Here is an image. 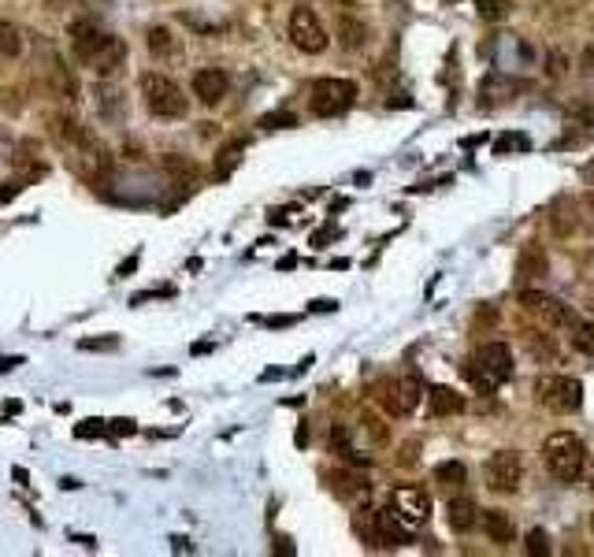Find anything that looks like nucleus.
<instances>
[{
	"mask_svg": "<svg viewBox=\"0 0 594 557\" xmlns=\"http://www.w3.org/2000/svg\"><path fill=\"white\" fill-rule=\"evenodd\" d=\"M535 401L557 416H572L583 409V383L572 375H539L535 379Z\"/></svg>",
	"mask_w": 594,
	"mask_h": 557,
	"instance_id": "5",
	"label": "nucleus"
},
{
	"mask_svg": "<svg viewBox=\"0 0 594 557\" xmlns=\"http://www.w3.org/2000/svg\"><path fill=\"white\" fill-rule=\"evenodd\" d=\"M520 308L542 327H568V320H572L568 308L557 298H550V293H542V290H524L520 293Z\"/></svg>",
	"mask_w": 594,
	"mask_h": 557,
	"instance_id": "9",
	"label": "nucleus"
},
{
	"mask_svg": "<svg viewBox=\"0 0 594 557\" xmlns=\"http://www.w3.org/2000/svg\"><path fill=\"white\" fill-rule=\"evenodd\" d=\"M268 323H271V327H290V323H293V316H279V320H268Z\"/></svg>",
	"mask_w": 594,
	"mask_h": 557,
	"instance_id": "39",
	"label": "nucleus"
},
{
	"mask_svg": "<svg viewBox=\"0 0 594 557\" xmlns=\"http://www.w3.org/2000/svg\"><path fill=\"white\" fill-rule=\"evenodd\" d=\"M587 205H590V212H594V193H590V201H587Z\"/></svg>",
	"mask_w": 594,
	"mask_h": 557,
	"instance_id": "41",
	"label": "nucleus"
},
{
	"mask_svg": "<svg viewBox=\"0 0 594 557\" xmlns=\"http://www.w3.org/2000/svg\"><path fill=\"white\" fill-rule=\"evenodd\" d=\"M357 82L353 78H335V75H327V78H316L312 82V90H308V108H312V116H320V119H335L342 116V112H350L357 104Z\"/></svg>",
	"mask_w": 594,
	"mask_h": 557,
	"instance_id": "3",
	"label": "nucleus"
},
{
	"mask_svg": "<svg viewBox=\"0 0 594 557\" xmlns=\"http://www.w3.org/2000/svg\"><path fill=\"white\" fill-rule=\"evenodd\" d=\"M327 480H331L335 498L350 502V505L368 502V494H372V483H368V476H364V472H360V468H335Z\"/></svg>",
	"mask_w": 594,
	"mask_h": 557,
	"instance_id": "11",
	"label": "nucleus"
},
{
	"mask_svg": "<svg viewBox=\"0 0 594 557\" xmlns=\"http://www.w3.org/2000/svg\"><path fill=\"white\" fill-rule=\"evenodd\" d=\"M446 520H450V528L457 535H465L480 524V505H475V498H468V494H457V498H450V505H446Z\"/></svg>",
	"mask_w": 594,
	"mask_h": 557,
	"instance_id": "16",
	"label": "nucleus"
},
{
	"mask_svg": "<svg viewBox=\"0 0 594 557\" xmlns=\"http://www.w3.org/2000/svg\"><path fill=\"white\" fill-rule=\"evenodd\" d=\"M327 238H331V231H316V234H312V245H316V249H323Z\"/></svg>",
	"mask_w": 594,
	"mask_h": 557,
	"instance_id": "37",
	"label": "nucleus"
},
{
	"mask_svg": "<svg viewBox=\"0 0 594 557\" xmlns=\"http://www.w3.org/2000/svg\"><path fill=\"white\" fill-rule=\"evenodd\" d=\"M115 431H123V435H134V420H115Z\"/></svg>",
	"mask_w": 594,
	"mask_h": 557,
	"instance_id": "36",
	"label": "nucleus"
},
{
	"mask_svg": "<svg viewBox=\"0 0 594 557\" xmlns=\"http://www.w3.org/2000/svg\"><path fill=\"white\" fill-rule=\"evenodd\" d=\"M260 126H268V130H275V126H297V116H290V112H275V116H264Z\"/></svg>",
	"mask_w": 594,
	"mask_h": 557,
	"instance_id": "31",
	"label": "nucleus"
},
{
	"mask_svg": "<svg viewBox=\"0 0 594 557\" xmlns=\"http://www.w3.org/2000/svg\"><path fill=\"white\" fill-rule=\"evenodd\" d=\"M590 531H594V517H590Z\"/></svg>",
	"mask_w": 594,
	"mask_h": 557,
	"instance_id": "42",
	"label": "nucleus"
},
{
	"mask_svg": "<svg viewBox=\"0 0 594 557\" xmlns=\"http://www.w3.org/2000/svg\"><path fill=\"white\" fill-rule=\"evenodd\" d=\"M435 483H442L446 490H465V483H468L465 461H442V465L435 468Z\"/></svg>",
	"mask_w": 594,
	"mask_h": 557,
	"instance_id": "24",
	"label": "nucleus"
},
{
	"mask_svg": "<svg viewBox=\"0 0 594 557\" xmlns=\"http://www.w3.org/2000/svg\"><path fill=\"white\" fill-rule=\"evenodd\" d=\"M375 543H383V546H405V543H412V528L401 517H394L390 505L375 509Z\"/></svg>",
	"mask_w": 594,
	"mask_h": 557,
	"instance_id": "13",
	"label": "nucleus"
},
{
	"mask_svg": "<svg viewBox=\"0 0 594 557\" xmlns=\"http://www.w3.org/2000/svg\"><path fill=\"white\" fill-rule=\"evenodd\" d=\"M446 4H450V0H446Z\"/></svg>",
	"mask_w": 594,
	"mask_h": 557,
	"instance_id": "43",
	"label": "nucleus"
},
{
	"mask_svg": "<svg viewBox=\"0 0 594 557\" xmlns=\"http://www.w3.org/2000/svg\"><path fill=\"white\" fill-rule=\"evenodd\" d=\"M480 524H483V535L490 539L494 546H509L513 543V520H509V513H502V509H483L480 513Z\"/></svg>",
	"mask_w": 594,
	"mask_h": 557,
	"instance_id": "19",
	"label": "nucleus"
},
{
	"mask_svg": "<svg viewBox=\"0 0 594 557\" xmlns=\"http://www.w3.org/2000/svg\"><path fill=\"white\" fill-rule=\"evenodd\" d=\"M230 90V75L223 67H201L193 75V97L201 104H220Z\"/></svg>",
	"mask_w": 594,
	"mask_h": 557,
	"instance_id": "12",
	"label": "nucleus"
},
{
	"mask_svg": "<svg viewBox=\"0 0 594 557\" xmlns=\"http://www.w3.org/2000/svg\"><path fill=\"white\" fill-rule=\"evenodd\" d=\"M293 442H297V446H308V423H301V428H297V435H293Z\"/></svg>",
	"mask_w": 594,
	"mask_h": 557,
	"instance_id": "34",
	"label": "nucleus"
},
{
	"mask_svg": "<svg viewBox=\"0 0 594 557\" xmlns=\"http://www.w3.org/2000/svg\"><path fill=\"white\" fill-rule=\"evenodd\" d=\"M550 271V260H546V249L535 242H527L520 245V253H517V278H542Z\"/></svg>",
	"mask_w": 594,
	"mask_h": 557,
	"instance_id": "17",
	"label": "nucleus"
},
{
	"mask_svg": "<svg viewBox=\"0 0 594 557\" xmlns=\"http://www.w3.org/2000/svg\"><path fill=\"white\" fill-rule=\"evenodd\" d=\"M290 41H293V48H301V53H308V56H320L327 45H331V38H327V26L320 23V15H316V8H308V4H297L293 11H290Z\"/></svg>",
	"mask_w": 594,
	"mask_h": 557,
	"instance_id": "7",
	"label": "nucleus"
},
{
	"mask_svg": "<svg viewBox=\"0 0 594 557\" xmlns=\"http://www.w3.org/2000/svg\"><path fill=\"white\" fill-rule=\"evenodd\" d=\"M82 350H115L119 346V338H86V342H78Z\"/></svg>",
	"mask_w": 594,
	"mask_h": 557,
	"instance_id": "32",
	"label": "nucleus"
},
{
	"mask_svg": "<svg viewBox=\"0 0 594 557\" xmlns=\"http://www.w3.org/2000/svg\"><path fill=\"white\" fill-rule=\"evenodd\" d=\"M524 550L531 553V557H546V553H550V539H546V531H542V528H531V531H527Z\"/></svg>",
	"mask_w": 594,
	"mask_h": 557,
	"instance_id": "30",
	"label": "nucleus"
},
{
	"mask_svg": "<svg viewBox=\"0 0 594 557\" xmlns=\"http://www.w3.org/2000/svg\"><path fill=\"white\" fill-rule=\"evenodd\" d=\"M387 505L394 509V517H401V520L409 524L412 531L423 528V524L431 520V494H427L423 487H412V483L394 487L390 498H387Z\"/></svg>",
	"mask_w": 594,
	"mask_h": 557,
	"instance_id": "8",
	"label": "nucleus"
},
{
	"mask_svg": "<svg viewBox=\"0 0 594 557\" xmlns=\"http://www.w3.org/2000/svg\"><path fill=\"white\" fill-rule=\"evenodd\" d=\"M465 372H468V379L475 383V390L494 394L502 383L513 379V350H509L505 342H487V346L475 350L472 364Z\"/></svg>",
	"mask_w": 594,
	"mask_h": 557,
	"instance_id": "2",
	"label": "nucleus"
},
{
	"mask_svg": "<svg viewBox=\"0 0 594 557\" xmlns=\"http://www.w3.org/2000/svg\"><path fill=\"white\" fill-rule=\"evenodd\" d=\"M145 45H148V53L160 56V60H168V56H175V53H178V38L171 34L168 26H148Z\"/></svg>",
	"mask_w": 594,
	"mask_h": 557,
	"instance_id": "22",
	"label": "nucleus"
},
{
	"mask_svg": "<svg viewBox=\"0 0 594 557\" xmlns=\"http://www.w3.org/2000/svg\"><path fill=\"white\" fill-rule=\"evenodd\" d=\"M48 126H53V138H56L60 145H68V149H75V153L93 138L90 130L82 126L78 119H71V116H53V123H48Z\"/></svg>",
	"mask_w": 594,
	"mask_h": 557,
	"instance_id": "20",
	"label": "nucleus"
},
{
	"mask_svg": "<svg viewBox=\"0 0 594 557\" xmlns=\"http://www.w3.org/2000/svg\"><path fill=\"white\" fill-rule=\"evenodd\" d=\"M19 364V357H0V372H8V368H15Z\"/></svg>",
	"mask_w": 594,
	"mask_h": 557,
	"instance_id": "38",
	"label": "nucleus"
},
{
	"mask_svg": "<svg viewBox=\"0 0 594 557\" xmlns=\"http://www.w3.org/2000/svg\"><path fill=\"white\" fill-rule=\"evenodd\" d=\"M104 30L101 26H93V23H75L71 26V48H75V60L78 63H90L93 60V53L104 45Z\"/></svg>",
	"mask_w": 594,
	"mask_h": 557,
	"instance_id": "15",
	"label": "nucleus"
},
{
	"mask_svg": "<svg viewBox=\"0 0 594 557\" xmlns=\"http://www.w3.org/2000/svg\"><path fill=\"white\" fill-rule=\"evenodd\" d=\"M475 8H480V19H487V23H502L513 4H509V0H475Z\"/></svg>",
	"mask_w": 594,
	"mask_h": 557,
	"instance_id": "29",
	"label": "nucleus"
},
{
	"mask_svg": "<svg viewBox=\"0 0 594 557\" xmlns=\"http://www.w3.org/2000/svg\"><path fill=\"white\" fill-rule=\"evenodd\" d=\"M312 313H338V301L320 298V301H312Z\"/></svg>",
	"mask_w": 594,
	"mask_h": 557,
	"instance_id": "33",
	"label": "nucleus"
},
{
	"mask_svg": "<svg viewBox=\"0 0 594 557\" xmlns=\"http://www.w3.org/2000/svg\"><path fill=\"white\" fill-rule=\"evenodd\" d=\"M583 71L594 78V48H587V53H583Z\"/></svg>",
	"mask_w": 594,
	"mask_h": 557,
	"instance_id": "35",
	"label": "nucleus"
},
{
	"mask_svg": "<svg viewBox=\"0 0 594 557\" xmlns=\"http://www.w3.org/2000/svg\"><path fill=\"white\" fill-rule=\"evenodd\" d=\"M587 483H590V494H594V461H590V472H587Z\"/></svg>",
	"mask_w": 594,
	"mask_h": 557,
	"instance_id": "40",
	"label": "nucleus"
},
{
	"mask_svg": "<svg viewBox=\"0 0 594 557\" xmlns=\"http://www.w3.org/2000/svg\"><path fill=\"white\" fill-rule=\"evenodd\" d=\"M423 398V383H420V375H401L398 383H390L387 386V394H383V409L390 416H412L416 413V405Z\"/></svg>",
	"mask_w": 594,
	"mask_h": 557,
	"instance_id": "10",
	"label": "nucleus"
},
{
	"mask_svg": "<svg viewBox=\"0 0 594 557\" xmlns=\"http://www.w3.org/2000/svg\"><path fill=\"white\" fill-rule=\"evenodd\" d=\"M427 413L431 416H457V413H465V398L457 394L453 386H431L427 390Z\"/></svg>",
	"mask_w": 594,
	"mask_h": 557,
	"instance_id": "18",
	"label": "nucleus"
},
{
	"mask_svg": "<svg viewBox=\"0 0 594 557\" xmlns=\"http://www.w3.org/2000/svg\"><path fill=\"white\" fill-rule=\"evenodd\" d=\"M141 97H145V108L153 112L156 119H183L190 112L183 86L171 82L168 75H156V71L141 75Z\"/></svg>",
	"mask_w": 594,
	"mask_h": 557,
	"instance_id": "4",
	"label": "nucleus"
},
{
	"mask_svg": "<svg viewBox=\"0 0 594 557\" xmlns=\"http://www.w3.org/2000/svg\"><path fill=\"white\" fill-rule=\"evenodd\" d=\"M123 93H115L112 86H97V104H101V112L108 119H119L123 116V101H119Z\"/></svg>",
	"mask_w": 594,
	"mask_h": 557,
	"instance_id": "28",
	"label": "nucleus"
},
{
	"mask_svg": "<svg viewBox=\"0 0 594 557\" xmlns=\"http://www.w3.org/2000/svg\"><path fill=\"white\" fill-rule=\"evenodd\" d=\"M23 53V34L15 30L8 19H0V56L4 60H15Z\"/></svg>",
	"mask_w": 594,
	"mask_h": 557,
	"instance_id": "27",
	"label": "nucleus"
},
{
	"mask_svg": "<svg viewBox=\"0 0 594 557\" xmlns=\"http://www.w3.org/2000/svg\"><path fill=\"white\" fill-rule=\"evenodd\" d=\"M357 435H360V442H364V446H387L390 428L383 423V416H379V413L364 409V413H360V420H357Z\"/></svg>",
	"mask_w": 594,
	"mask_h": 557,
	"instance_id": "21",
	"label": "nucleus"
},
{
	"mask_svg": "<svg viewBox=\"0 0 594 557\" xmlns=\"http://www.w3.org/2000/svg\"><path fill=\"white\" fill-rule=\"evenodd\" d=\"M126 60V45H123V38H104V45L101 48H97V53H93V60L86 63V67L90 71H97V75H101V78H108V75H115V71H119V63Z\"/></svg>",
	"mask_w": 594,
	"mask_h": 557,
	"instance_id": "14",
	"label": "nucleus"
},
{
	"mask_svg": "<svg viewBox=\"0 0 594 557\" xmlns=\"http://www.w3.org/2000/svg\"><path fill=\"white\" fill-rule=\"evenodd\" d=\"M542 461L557 483H576L587 472V442L572 431H554L542 442Z\"/></svg>",
	"mask_w": 594,
	"mask_h": 557,
	"instance_id": "1",
	"label": "nucleus"
},
{
	"mask_svg": "<svg viewBox=\"0 0 594 557\" xmlns=\"http://www.w3.org/2000/svg\"><path fill=\"white\" fill-rule=\"evenodd\" d=\"M483 480L494 494H517L524 483V457L517 450H494L483 465Z\"/></svg>",
	"mask_w": 594,
	"mask_h": 557,
	"instance_id": "6",
	"label": "nucleus"
},
{
	"mask_svg": "<svg viewBox=\"0 0 594 557\" xmlns=\"http://www.w3.org/2000/svg\"><path fill=\"white\" fill-rule=\"evenodd\" d=\"M242 156H245V141H227L216 153V178H230V171L242 163Z\"/></svg>",
	"mask_w": 594,
	"mask_h": 557,
	"instance_id": "25",
	"label": "nucleus"
},
{
	"mask_svg": "<svg viewBox=\"0 0 594 557\" xmlns=\"http://www.w3.org/2000/svg\"><path fill=\"white\" fill-rule=\"evenodd\" d=\"M364 34H368L364 23L345 19V15L338 19V41H342V48H350V53H353V48H360V45H364Z\"/></svg>",
	"mask_w": 594,
	"mask_h": 557,
	"instance_id": "26",
	"label": "nucleus"
},
{
	"mask_svg": "<svg viewBox=\"0 0 594 557\" xmlns=\"http://www.w3.org/2000/svg\"><path fill=\"white\" fill-rule=\"evenodd\" d=\"M0 60H4V56H0Z\"/></svg>",
	"mask_w": 594,
	"mask_h": 557,
	"instance_id": "44",
	"label": "nucleus"
},
{
	"mask_svg": "<svg viewBox=\"0 0 594 557\" xmlns=\"http://www.w3.org/2000/svg\"><path fill=\"white\" fill-rule=\"evenodd\" d=\"M568 342H572V350H576V353L594 357V323H587V320H580V316H572V320H568Z\"/></svg>",
	"mask_w": 594,
	"mask_h": 557,
	"instance_id": "23",
	"label": "nucleus"
}]
</instances>
